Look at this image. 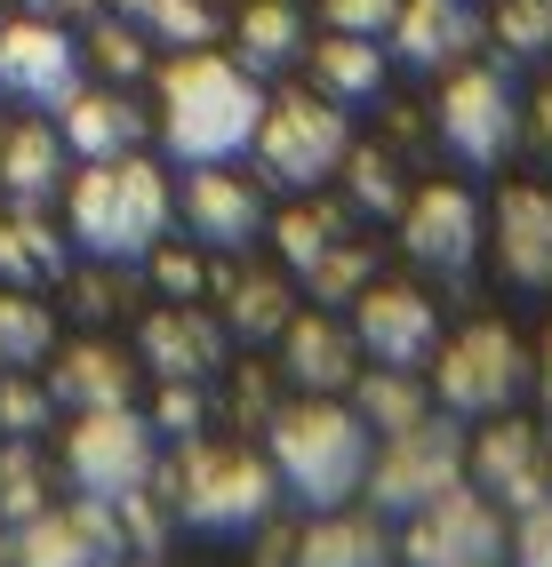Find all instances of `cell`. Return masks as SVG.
Masks as SVG:
<instances>
[{
  "mask_svg": "<svg viewBox=\"0 0 552 567\" xmlns=\"http://www.w3.org/2000/svg\"><path fill=\"white\" fill-rule=\"evenodd\" d=\"M256 121H265V89L256 72L233 56H208V49H184L161 72V136L184 168H216L256 144Z\"/></svg>",
  "mask_w": 552,
  "mask_h": 567,
  "instance_id": "1",
  "label": "cell"
},
{
  "mask_svg": "<svg viewBox=\"0 0 552 567\" xmlns=\"http://www.w3.org/2000/svg\"><path fill=\"white\" fill-rule=\"evenodd\" d=\"M273 480L305 512H345L368 480V424L337 400H297L273 415Z\"/></svg>",
  "mask_w": 552,
  "mask_h": 567,
  "instance_id": "2",
  "label": "cell"
},
{
  "mask_svg": "<svg viewBox=\"0 0 552 567\" xmlns=\"http://www.w3.org/2000/svg\"><path fill=\"white\" fill-rule=\"evenodd\" d=\"M161 233H168V176L153 161L113 153L72 184V240L96 264H144Z\"/></svg>",
  "mask_w": 552,
  "mask_h": 567,
  "instance_id": "3",
  "label": "cell"
},
{
  "mask_svg": "<svg viewBox=\"0 0 552 567\" xmlns=\"http://www.w3.org/2000/svg\"><path fill=\"white\" fill-rule=\"evenodd\" d=\"M72 480H81V496L96 504H136L144 487H153V464H161V440L144 424L136 408H89L81 424H72V447H64Z\"/></svg>",
  "mask_w": 552,
  "mask_h": 567,
  "instance_id": "4",
  "label": "cell"
},
{
  "mask_svg": "<svg viewBox=\"0 0 552 567\" xmlns=\"http://www.w3.org/2000/svg\"><path fill=\"white\" fill-rule=\"evenodd\" d=\"M345 153H352V128L328 96H280V104H265V121H256V161H265V176L288 184V193L328 184L345 168Z\"/></svg>",
  "mask_w": 552,
  "mask_h": 567,
  "instance_id": "5",
  "label": "cell"
},
{
  "mask_svg": "<svg viewBox=\"0 0 552 567\" xmlns=\"http://www.w3.org/2000/svg\"><path fill=\"white\" fill-rule=\"evenodd\" d=\"M280 480L265 456H241V447H208V456L184 464L176 480V512L184 527H201V536H241V527H256L273 512Z\"/></svg>",
  "mask_w": 552,
  "mask_h": 567,
  "instance_id": "6",
  "label": "cell"
},
{
  "mask_svg": "<svg viewBox=\"0 0 552 567\" xmlns=\"http://www.w3.org/2000/svg\"><path fill=\"white\" fill-rule=\"evenodd\" d=\"M368 504L392 512V519H409L425 512L432 496H449V487H464V440L449 424H432V415H417L409 432H392V447L377 464H368Z\"/></svg>",
  "mask_w": 552,
  "mask_h": 567,
  "instance_id": "7",
  "label": "cell"
},
{
  "mask_svg": "<svg viewBox=\"0 0 552 567\" xmlns=\"http://www.w3.org/2000/svg\"><path fill=\"white\" fill-rule=\"evenodd\" d=\"M529 384V352H521V336L481 320V328H464L449 352H440V408L449 415H504L512 400H521Z\"/></svg>",
  "mask_w": 552,
  "mask_h": 567,
  "instance_id": "8",
  "label": "cell"
},
{
  "mask_svg": "<svg viewBox=\"0 0 552 567\" xmlns=\"http://www.w3.org/2000/svg\"><path fill=\"white\" fill-rule=\"evenodd\" d=\"M440 144L472 168H497L512 144H521V96L497 64H464L449 96H440Z\"/></svg>",
  "mask_w": 552,
  "mask_h": 567,
  "instance_id": "9",
  "label": "cell"
},
{
  "mask_svg": "<svg viewBox=\"0 0 552 567\" xmlns=\"http://www.w3.org/2000/svg\"><path fill=\"white\" fill-rule=\"evenodd\" d=\"M400 559H409V567H497L504 559V519H497L489 496L449 487V496H432L425 512H409Z\"/></svg>",
  "mask_w": 552,
  "mask_h": 567,
  "instance_id": "10",
  "label": "cell"
},
{
  "mask_svg": "<svg viewBox=\"0 0 552 567\" xmlns=\"http://www.w3.org/2000/svg\"><path fill=\"white\" fill-rule=\"evenodd\" d=\"M0 89L32 112H64L81 96V49H72V32L49 24V17L0 24Z\"/></svg>",
  "mask_w": 552,
  "mask_h": 567,
  "instance_id": "11",
  "label": "cell"
},
{
  "mask_svg": "<svg viewBox=\"0 0 552 567\" xmlns=\"http://www.w3.org/2000/svg\"><path fill=\"white\" fill-rule=\"evenodd\" d=\"M464 472H472V487H481L497 512H529V504H544V487H552L544 432H536V424H512V415H497V424L464 447Z\"/></svg>",
  "mask_w": 552,
  "mask_h": 567,
  "instance_id": "12",
  "label": "cell"
},
{
  "mask_svg": "<svg viewBox=\"0 0 552 567\" xmlns=\"http://www.w3.org/2000/svg\"><path fill=\"white\" fill-rule=\"evenodd\" d=\"M400 240L425 272H472V256H481V200L464 193V184H425L417 200H400Z\"/></svg>",
  "mask_w": 552,
  "mask_h": 567,
  "instance_id": "13",
  "label": "cell"
},
{
  "mask_svg": "<svg viewBox=\"0 0 552 567\" xmlns=\"http://www.w3.org/2000/svg\"><path fill=\"white\" fill-rule=\"evenodd\" d=\"M121 519L113 504H81V512H41V519H24L17 536H9V559L17 567H121Z\"/></svg>",
  "mask_w": 552,
  "mask_h": 567,
  "instance_id": "14",
  "label": "cell"
},
{
  "mask_svg": "<svg viewBox=\"0 0 552 567\" xmlns=\"http://www.w3.org/2000/svg\"><path fill=\"white\" fill-rule=\"evenodd\" d=\"M352 344L368 360H385V368H425L440 352V312H432V296L417 288H368L360 296V312H352Z\"/></svg>",
  "mask_w": 552,
  "mask_h": 567,
  "instance_id": "15",
  "label": "cell"
},
{
  "mask_svg": "<svg viewBox=\"0 0 552 567\" xmlns=\"http://www.w3.org/2000/svg\"><path fill=\"white\" fill-rule=\"evenodd\" d=\"M392 49L417 72H449V64H464L481 49V17H472V0H400Z\"/></svg>",
  "mask_w": 552,
  "mask_h": 567,
  "instance_id": "16",
  "label": "cell"
},
{
  "mask_svg": "<svg viewBox=\"0 0 552 567\" xmlns=\"http://www.w3.org/2000/svg\"><path fill=\"white\" fill-rule=\"evenodd\" d=\"M352 328H337L328 312H288V328H280V375L297 392H337V384H352Z\"/></svg>",
  "mask_w": 552,
  "mask_h": 567,
  "instance_id": "17",
  "label": "cell"
},
{
  "mask_svg": "<svg viewBox=\"0 0 552 567\" xmlns=\"http://www.w3.org/2000/svg\"><path fill=\"white\" fill-rule=\"evenodd\" d=\"M497 256L521 288H552V193L512 184L497 200Z\"/></svg>",
  "mask_w": 552,
  "mask_h": 567,
  "instance_id": "18",
  "label": "cell"
},
{
  "mask_svg": "<svg viewBox=\"0 0 552 567\" xmlns=\"http://www.w3.org/2000/svg\"><path fill=\"white\" fill-rule=\"evenodd\" d=\"M184 216H193V233L208 248H248L256 233H265V200H256L248 184H233L225 168H193V184H184Z\"/></svg>",
  "mask_w": 552,
  "mask_h": 567,
  "instance_id": "19",
  "label": "cell"
},
{
  "mask_svg": "<svg viewBox=\"0 0 552 567\" xmlns=\"http://www.w3.org/2000/svg\"><path fill=\"white\" fill-rule=\"evenodd\" d=\"M64 144L81 161H113V153H136L144 144V112L121 96V89H81L64 104Z\"/></svg>",
  "mask_w": 552,
  "mask_h": 567,
  "instance_id": "20",
  "label": "cell"
},
{
  "mask_svg": "<svg viewBox=\"0 0 552 567\" xmlns=\"http://www.w3.org/2000/svg\"><path fill=\"white\" fill-rule=\"evenodd\" d=\"M64 161H72V144H64V128H49V121H24L9 144H0V193H9L17 208H41L57 184H64Z\"/></svg>",
  "mask_w": 552,
  "mask_h": 567,
  "instance_id": "21",
  "label": "cell"
},
{
  "mask_svg": "<svg viewBox=\"0 0 552 567\" xmlns=\"http://www.w3.org/2000/svg\"><path fill=\"white\" fill-rule=\"evenodd\" d=\"M144 360H153L168 384H201V375L225 360V336H216L201 312L176 305V312H153V320H144Z\"/></svg>",
  "mask_w": 552,
  "mask_h": 567,
  "instance_id": "22",
  "label": "cell"
},
{
  "mask_svg": "<svg viewBox=\"0 0 552 567\" xmlns=\"http://www.w3.org/2000/svg\"><path fill=\"white\" fill-rule=\"evenodd\" d=\"M129 392H136V368H129L121 352H104V344H72L64 368H57V384H49V400H64L72 415H89V408H129Z\"/></svg>",
  "mask_w": 552,
  "mask_h": 567,
  "instance_id": "23",
  "label": "cell"
},
{
  "mask_svg": "<svg viewBox=\"0 0 552 567\" xmlns=\"http://www.w3.org/2000/svg\"><path fill=\"white\" fill-rule=\"evenodd\" d=\"M64 280V240L32 208L0 224V288H57Z\"/></svg>",
  "mask_w": 552,
  "mask_h": 567,
  "instance_id": "24",
  "label": "cell"
},
{
  "mask_svg": "<svg viewBox=\"0 0 552 567\" xmlns=\"http://www.w3.org/2000/svg\"><path fill=\"white\" fill-rule=\"evenodd\" d=\"M313 81H320L328 104H368V96L385 89V56H377L368 32H337V41L313 49Z\"/></svg>",
  "mask_w": 552,
  "mask_h": 567,
  "instance_id": "25",
  "label": "cell"
},
{
  "mask_svg": "<svg viewBox=\"0 0 552 567\" xmlns=\"http://www.w3.org/2000/svg\"><path fill=\"white\" fill-rule=\"evenodd\" d=\"M288 551H297L288 567H392L385 536L368 519H345V512H320V527H305Z\"/></svg>",
  "mask_w": 552,
  "mask_h": 567,
  "instance_id": "26",
  "label": "cell"
},
{
  "mask_svg": "<svg viewBox=\"0 0 552 567\" xmlns=\"http://www.w3.org/2000/svg\"><path fill=\"white\" fill-rule=\"evenodd\" d=\"M233 41H241V64L248 72H280V64L305 56V17L288 9V0H256V9H241Z\"/></svg>",
  "mask_w": 552,
  "mask_h": 567,
  "instance_id": "27",
  "label": "cell"
},
{
  "mask_svg": "<svg viewBox=\"0 0 552 567\" xmlns=\"http://www.w3.org/2000/svg\"><path fill=\"white\" fill-rule=\"evenodd\" d=\"M352 415L368 432H409L417 415H432V408L417 392V368H377V375H360V384H352Z\"/></svg>",
  "mask_w": 552,
  "mask_h": 567,
  "instance_id": "28",
  "label": "cell"
},
{
  "mask_svg": "<svg viewBox=\"0 0 552 567\" xmlns=\"http://www.w3.org/2000/svg\"><path fill=\"white\" fill-rule=\"evenodd\" d=\"M113 9L144 32V41H168V49H201L216 17H208V0H113Z\"/></svg>",
  "mask_w": 552,
  "mask_h": 567,
  "instance_id": "29",
  "label": "cell"
},
{
  "mask_svg": "<svg viewBox=\"0 0 552 567\" xmlns=\"http://www.w3.org/2000/svg\"><path fill=\"white\" fill-rule=\"evenodd\" d=\"M49 344H57L49 305H41V296H24V288H9V296H0V368L49 360Z\"/></svg>",
  "mask_w": 552,
  "mask_h": 567,
  "instance_id": "30",
  "label": "cell"
},
{
  "mask_svg": "<svg viewBox=\"0 0 552 567\" xmlns=\"http://www.w3.org/2000/svg\"><path fill=\"white\" fill-rule=\"evenodd\" d=\"M337 248H345V216L337 208H297V216L280 224V256L297 264V272H313V264L337 256Z\"/></svg>",
  "mask_w": 552,
  "mask_h": 567,
  "instance_id": "31",
  "label": "cell"
},
{
  "mask_svg": "<svg viewBox=\"0 0 552 567\" xmlns=\"http://www.w3.org/2000/svg\"><path fill=\"white\" fill-rule=\"evenodd\" d=\"M49 496H41V464H32V447H9L0 456V519L24 527V519H41Z\"/></svg>",
  "mask_w": 552,
  "mask_h": 567,
  "instance_id": "32",
  "label": "cell"
},
{
  "mask_svg": "<svg viewBox=\"0 0 552 567\" xmlns=\"http://www.w3.org/2000/svg\"><path fill=\"white\" fill-rule=\"evenodd\" d=\"M497 41L512 56H552V0H497Z\"/></svg>",
  "mask_w": 552,
  "mask_h": 567,
  "instance_id": "33",
  "label": "cell"
},
{
  "mask_svg": "<svg viewBox=\"0 0 552 567\" xmlns=\"http://www.w3.org/2000/svg\"><path fill=\"white\" fill-rule=\"evenodd\" d=\"M233 328H241V336H280V328H288V288L265 280V272L241 280V288H233Z\"/></svg>",
  "mask_w": 552,
  "mask_h": 567,
  "instance_id": "34",
  "label": "cell"
},
{
  "mask_svg": "<svg viewBox=\"0 0 552 567\" xmlns=\"http://www.w3.org/2000/svg\"><path fill=\"white\" fill-rule=\"evenodd\" d=\"M136 41H144V32H136L129 17H113V24H96V49H89V56L113 72V81H136V72H144V49H136Z\"/></svg>",
  "mask_w": 552,
  "mask_h": 567,
  "instance_id": "35",
  "label": "cell"
},
{
  "mask_svg": "<svg viewBox=\"0 0 552 567\" xmlns=\"http://www.w3.org/2000/svg\"><path fill=\"white\" fill-rule=\"evenodd\" d=\"M320 17H328V32H368V41H385L400 0H320Z\"/></svg>",
  "mask_w": 552,
  "mask_h": 567,
  "instance_id": "36",
  "label": "cell"
},
{
  "mask_svg": "<svg viewBox=\"0 0 552 567\" xmlns=\"http://www.w3.org/2000/svg\"><path fill=\"white\" fill-rule=\"evenodd\" d=\"M504 551H512V559H521V567H552V496L521 512V536H512Z\"/></svg>",
  "mask_w": 552,
  "mask_h": 567,
  "instance_id": "37",
  "label": "cell"
},
{
  "mask_svg": "<svg viewBox=\"0 0 552 567\" xmlns=\"http://www.w3.org/2000/svg\"><path fill=\"white\" fill-rule=\"evenodd\" d=\"M0 424H9L17 440H32V432L49 424V392L41 384H9V392H0Z\"/></svg>",
  "mask_w": 552,
  "mask_h": 567,
  "instance_id": "38",
  "label": "cell"
},
{
  "mask_svg": "<svg viewBox=\"0 0 552 567\" xmlns=\"http://www.w3.org/2000/svg\"><path fill=\"white\" fill-rule=\"evenodd\" d=\"M153 424H161V432H176V440H193V432H201V392H193V384H168Z\"/></svg>",
  "mask_w": 552,
  "mask_h": 567,
  "instance_id": "39",
  "label": "cell"
},
{
  "mask_svg": "<svg viewBox=\"0 0 552 567\" xmlns=\"http://www.w3.org/2000/svg\"><path fill=\"white\" fill-rule=\"evenodd\" d=\"M385 168H392L385 153L352 161V193H360V208H400V193H392V176H385Z\"/></svg>",
  "mask_w": 552,
  "mask_h": 567,
  "instance_id": "40",
  "label": "cell"
},
{
  "mask_svg": "<svg viewBox=\"0 0 552 567\" xmlns=\"http://www.w3.org/2000/svg\"><path fill=\"white\" fill-rule=\"evenodd\" d=\"M24 17H49V24H72V17H96V0H24Z\"/></svg>",
  "mask_w": 552,
  "mask_h": 567,
  "instance_id": "41",
  "label": "cell"
},
{
  "mask_svg": "<svg viewBox=\"0 0 552 567\" xmlns=\"http://www.w3.org/2000/svg\"><path fill=\"white\" fill-rule=\"evenodd\" d=\"M161 288H168V296L201 288V264H184V256H161Z\"/></svg>",
  "mask_w": 552,
  "mask_h": 567,
  "instance_id": "42",
  "label": "cell"
},
{
  "mask_svg": "<svg viewBox=\"0 0 552 567\" xmlns=\"http://www.w3.org/2000/svg\"><path fill=\"white\" fill-rule=\"evenodd\" d=\"M536 144H544V153H552V89L536 96Z\"/></svg>",
  "mask_w": 552,
  "mask_h": 567,
  "instance_id": "43",
  "label": "cell"
},
{
  "mask_svg": "<svg viewBox=\"0 0 552 567\" xmlns=\"http://www.w3.org/2000/svg\"><path fill=\"white\" fill-rule=\"evenodd\" d=\"M536 384H544V408H552V336H544V368H536Z\"/></svg>",
  "mask_w": 552,
  "mask_h": 567,
  "instance_id": "44",
  "label": "cell"
},
{
  "mask_svg": "<svg viewBox=\"0 0 552 567\" xmlns=\"http://www.w3.org/2000/svg\"><path fill=\"white\" fill-rule=\"evenodd\" d=\"M0 24H9V17H0Z\"/></svg>",
  "mask_w": 552,
  "mask_h": 567,
  "instance_id": "45",
  "label": "cell"
}]
</instances>
